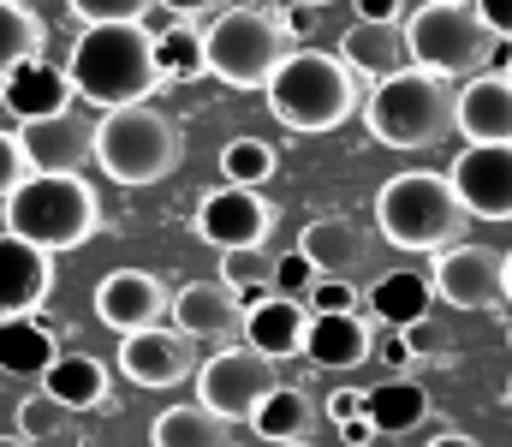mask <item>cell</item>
Here are the masks:
<instances>
[{
    "instance_id": "obj_1",
    "label": "cell",
    "mask_w": 512,
    "mask_h": 447,
    "mask_svg": "<svg viewBox=\"0 0 512 447\" xmlns=\"http://www.w3.org/2000/svg\"><path fill=\"white\" fill-rule=\"evenodd\" d=\"M262 96H268L274 120L292 126L298 138L340 132L352 114H364V78L340 54H322V48H292Z\"/></svg>"
},
{
    "instance_id": "obj_2",
    "label": "cell",
    "mask_w": 512,
    "mask_h": 447,
    "mask_svg": "<svg viewBox=\"0 0 512 447\" xmlns=\"http://www.w3.org/2000/svg\"><path fill=\"white\" fill-rule=\"evenodd\" d=\"M72 90L90 108H126V102H149L161 90L155 72V30L143 24H90L72 48Z\"/></svg>"
},
{
    "instance_id": "obj_3",
    "label": "cell",
    "mask_w": 512,
    "mask_h": 447,
    "mask_svg": "<svg viewBox=\"0 0 512 447\" xmlns=\"http://www.w3.org/2000/svg\"><path fill=\"white\" fill-rule=\"evenodd\" d=\"M453 108H459V84L405 60L364 96V126L387 149H435L453 132Z\"/></svg>"
},
{
    "instance_id": "obj_4",
    "label": "cell",
    "mask_w": 512,
    "mask_h": 447,
    "mask_svg": "<svg viewBox=\"0 0 512 447\" xmlns=\"http://www.w3.org/2000/svg\"><path fill=\"white\" fill-rule=\"evenodd\" d=\"M465 227H471V209L459 203L453 179L435 173V167L393 173L382 191H376V233H382L393 251H423V257H435L441 245H459Z\"/></svg>"
},
{
    "instance_id": "obj_5",
    "label": "cell",
    "mask_w": 512,
    "mask_h": 447,
    "mask_svg": "<svg viewBox=\"0 0 512 447\" xmlns=\"http://www.w3.org/2000/svg\"><path fill=\"white\" fill-rule=\"evenodd\" d=\"M0 221H6V233H18V239L42 245L48 257H60V251H78V245L96 239L102 203H96V191L78 173H30L6 197V215Z\"/></svg>"
},
{
    "instance_id": "obj_6",
    "label": "cell",
    "mask_w": 512,
    "mask_h": 447,
    "mask_svg": "<svg viewBox=\"0 0 512 447\" xmlns=\"http://www.w3.org/2000/svg\"><path fill=\"white\" fill-rule=\"evenodd\" d=\"M292 18L280 6H221L215 24L203 30L209 48V72L227 90H268V78L280 72V60L292 54Z\"/></svg>"
},
{
    "instance_id": "obj_7",
    "label": "cell",
    "mask_w": 512,
    "mask_h": 447,
    "mask_svg": "<svg viewBox=\"0 0 512 447\" xmlns=\"http://www.w3.org/2000/svg\"><path fill=\"white\" fill-rule=\"evenodd\" d=\"M96 161L114 185H161L185 161V132L155 102H126L96 120Z\"/></svg>"
},
{
    "instance_id": "obj_8",
    "label": "cell",
    "mask_w": 512,
    "mask_h": 447,
    "mask_svg": "<svg viewBox=\"0 0 512 447\" xmlns=\"http://www.w3.org/2000/svg\"><path fill=\"white\" fill-rule=\"evenodd\" d=\"M405 54L411 66H429L441 78H471L495 60V36L471 0H423L405 18Z\"/></svg>"
},
{
    "instance_id": "obj_9",
    "label": "cell",
    "mask_w": 512,
    "mask_h": 447,
    "mask_svg": "<svg viewBox=\"0 0 512 447\" xmlns=\"http://www.w3.org/2000/svg\"><path fill=\"white\" fill-rule=\"evenodd\" d=\"M191 382H197V406H209V412H221L227 424H239V418L256 412V400L280 382V370H274V358L251 352L245 340H227L215 358L197 364Z\"/></svg>"
},
{
    "instance_id": "obj_10",
    "label": "cell",
    "mask_w": 512,
    "mask_h": 447,
    "mask_svg": "<svg viewBox=\"0 0 512 447\" xmlns=\"http://www.w3.org/2000/svg\"><path fill=\"white\" fill-rule=\"evenodd\" d=\"M197 239L215 251H262L274 239V203L262 185H221L197 203Z\"/></svg>"
},
{
    "instance_id": "obj_11",
    "label": "cell",
    "mask_w": 512,
    "mask_h": 447,
    "mask_svg": "<svg viewBox=\"0 0 512 447\" xmlns=\"http://www.w3.org/2000/svg\"><path fill=\"white\" fill-rule=\"evenodd\" d=\"M429 287L435 298H447L453 310H501L507 304V275H501V257L489 245H441L435 263H429Z\"/></svg>"
},
{
    "instance_id": "obj_12",
    "label": "cell",
    "mask_w": 512,
    "mask_h": 447,
    "mask_svg": "<svg viewBox=\"0 0 512 447\" xmlns=\"http://www.w3.org/2000/svg\"><path fill=\"white\" fill-rule=\"evenodd\" d=\"M447 179L471 221H512V144H465Z\"/></svg>"
},
{
    "instance_id": "obj_13",
    "label": "cell",
    "mask_w": 512,
    "mask_h": 447,
    "mask_svg": "<svg viewBox=\"0 0 512 447\" xmlns=\"http://www.w3.org/2000/svg\"><path fill=\"white\" fill-rule=\"evenodd\" d=\"M120 370H126V382L137 388H179V382H191L197 376V358H191V340L179 334V328H131L120 334Z\"/></svg>"
},
{
    "instance_id": "obj_14",
    "label": "cell",
    "mask_w": 512,
    "mask_h": 447,
    "mask_svg": "<svg viewBox=\"0 0 512 447\" xmlns=\"http://www.w3.org/2000/svg\"><path fill=\"white\" fill-rule=\"evenodd\" d=\"M96 322L102 328H114V334H131V328H155L167 310H173V293H167V281L161 275H149V269H114V275H102L96 281Z\"/></svg>"
},
{
    "instance_id": "obj_15",
    "label": "cell",
    "mask_w": 512,
    "mask_h": 447,
    "mask_svg": "<svg viewBox=\"0 0 512 447\" xmlns=\"http://www.w3.org/2000/svg\"><path fill=\"white\" fill-rule=\"evenodd\" d=\"M304 334H310V304L304 298H286V293H256L245 298V328H239V340L262 352V358H274V364H286V358H304Z\"/></svg>"
},
{
    "instance_id": "obj_16",
    "label": "cell",
    "mask_w": 512,
    "mask_h": 447,
    "mask_svg": "<svg viewBox=\"0 0 512 447\" xmlns=\"http://www.w3.org/2000/svg\"><path fill=\"white\" fill-rule=\"evenodd\" d=\"M173 328L185 334V340H215V346H227V340H239V328H245V298L233 293L227 281H191V287H179L173 293Z\"/></svg>"
},
{
    "instance_id": "obj_17",
    "label": "cell",
    "mask_w": 512,
    "mask_h": 447,
    "mask_svg": "<svg viewBox=\"0 0 512 447\" xmlns=\"http://www.w3.org/2000/svg\"><path fill=\"white\" fill-rule=\"evenodd\" d=\"M453 132L465 144H512V78L501 66L471 72V84H459Z\"/></svg>"
},
{
    "instance_id": "obj_18",
    "label": "cell",
    "mask_w": 512,
    "mask_h": 447,
    "mask_svg": "<svg viewBox=\"0 0 512 447\" xmlns=\"http://www.w3.org/2000/svg\"><path fill=\"white\" fill-rule=\"evenodd\" d=\"M298 251L316 263V275H346L352 281L358 269L376 263V233L364 221H352V215H322V221H310L298 233Z\"/></svg>"
},
{
    "instance_id": "obj_19",
    "label": "cell",
    "mask_w": 512,
    "mask_h": 447,
    "mask_svg": "<svg viewBox=\"0 0 512 447\" xmlns=\"http://www.w3.org/2000/svg\"><path fill=\"white\" fill-rule=\"evenodd\" d=\"M54 293V257L18 233H0V316H30Z\"/></svg>"
},
{
    "instance_id": "obj_20",
    "label": "cell",
    "mask_w": 512,
    "mask_h": 447,
    "mask_svg": "<svg viewBox=\"0 0 512 447\" xmlns=\"http://www.w3.org/2000/svg\"><path fill=\"white\" fill-rule=\"evenodd\" d=\"M72 102H78L72 72L48 66L42 54H36V60H24L12 78H0V108H6L18 126H24V120H48V114H72Z\"/></svg>"
},
{
    "instance_id": "obj_21",
    "label": "cell",
    "mask_w": 512,
    "mask_h": 447,
    "mask_svg": "<svg viewBox=\"0 0 512 447\" xmlns=\"http://www.w3.org/2000/svg\"><path fill=\"white\" fill-rule=\"evenodd\" d=\"M376 352V334H370V316L358 310H310V334H304V358L316 370H358L370 364Z\"/></svg>"
},
{
    "instance_id": "obj_22",
    "label": "cell",
    "mask_w": 512,
    "mask_h": 447,
    "mask_svg": "<svg viewBox=\"0 0 512 447\" xmlns=\"http://www.w3.org/2000/svg\"><path fill=\"white\" fill-rule=\"evenodd\" d=\"M18 138H24V155H30L36 173H78L84 161H96V126H84L72 114L24 120Z\"/></svg>"
},
{
    "instance_id": "obj_23",
    "label": "cell",
    "mask_w": 512,
    "mask_h": 447,
    "mask_svg": "<svg viewBox=\"0 0 512 447\" xmlns=\"http://www.w3.org/2000/svg\"><path fill=\"white\" fill-rule=\"evenodd\" d=\"M42 388L66 406V412H102L114 400V376L96 352H60L48 370H42Z\"/></svg>"
},
{
    "instance_id": "obj_24",
    "label": "cell",
    "mask_w": 512,
    "mask_h": 447,
    "mask_svg": "<svg viewBox=\"0 0 512 447\" xmlns=\"http://www.w3.org/2000/svg\"><path fill=\"white\" fill-rule=\"evenodd\" d=\"M340 60L358 72V78H387L399 72L411 54H405V24H376V18H358L340 30Z\"/></svg>"
},
{
    "instance_id": "obj_25",
    "label": "cell",
    "mask_w": 512,
    "mask_h": 447,
    "mask_svg": "<svg viewBox=\"0 0 512 447\" xmlns=\"http://www.w3.org/2000/svg\"><path fill=\"white\" fill-rule=\"evenodd\" d=\"M316 400L304 394V388H286V382H274L262 400H256V412L245 418L262 442H274V447H286V442H310L316 436Z\"/></svg>"
},
{
    "instance_id": "obj_26",
    "label": "cell",
    "mask_w": 512,
    "mask_h": 447,
    "mask_svg": "<svg viewBox=\"0 0 512 447\" xmlns=\"http://www.w3.org/2000/svg\"><path fill=\"white\" fill-rule=\"evenodd\" d=\"M60 358L54 328L30 310V316H0V370L6 376H42Z\"/></svg>"
},
{
    "instance_id": "obj_27",
    "label": "cell",
    "mask_w": 512,
    "mask_h": 447,
    "mask_svg": "<svg viewBox=\"0 0 512 447\" xmlns=\"http://www.w3.org/2000/svg\"><path fill=\"white\" fill-rule=\"evenodd\" d=\"M429 304H435V287L417 269H387L370 287V316H382L387 328H423Z\"/></svg>"
},
{
    "instance_id": "obj_28",
    "label": "cell",
    "mask_w": 512,
    "mask_h": 447,
    "mask_svg": "<svg viewBox=\"0 0 512 447\" xmlns=\"http://www.w3.org/2000/svg\"><path fill=\"white\" fill-rule=\"evenodd\" d=\"M364 412L376 424V436H411L423 418H429V388L417 376H393L382 388L364 394Z\"/></svg>"
},
{
    "instance_id": "obj_29",
    "label": "cell",
    "mask_w": 512,
    "mask_h": 447,
    "mask_svg": "<svg viewBox=\"0 0 512 447\" xmlns=\"http://www.w3.org/2000/svg\"><path fill=\"white\" fill-rule=\"evenodd\" d=\"M149 447H227V418L209 406H167L149 424Z\"/></svg>"
},
{
    "instance_id": "obj_30",
    "label": "cell",
    "mask_w": 512,
    "mask_h": 447,
    "mask_svg": "<svg viewBox=\"0 0 512 447\" xmlns=\"http://www.w3.org/2000/svg\"><path fill=\"white\" fill-rule=\"evenodd\" d=\"M155 72L161 84H197L209 72V48H203V30L197 24H167L155 36Z\"/></svg>"
},
{
    "instance_id": "obj_31",
    "label": "cell",
    "mask_w": 512,
    "mask_h": 447,
    "mask_svg": "<svg viewBox=\"0 0 512 447\" xmlns=\"http://www.w3.org/2000/svg\"><path fill=\"white\" fill-rule=\"evenodd\" d=\"M48 42L42 12H30L24 0H0V78H12L24 60H36Z\"/></svg>"
},
{
    "instance_id": "obj_32",
    "label": "cell",
    "mask_w": 512,
    "mask_h": 447,
    "mask_svg": "<svg viewBox=\"0 0 512 447\" xmlns=\"http://www.w3.org/2000/svg\"><path fill=\"white\" fill-rule=\"evenodd\" d=\"M221 173H227V185H268L274 179V144L233 138V144L221 149Z\"/></svg>"
},
{
    "instance_id": "obj_33",
    "label": "cell",
    "mask_w": 512,
    "mask_h": 447,
    "mask_svg": "<svg viewBox=\"0 0 512 447\" xmlns=\"http://www.w3.org/2000/svg\"><path fill=\"white\" fill-rule=\"evenodd\" d=\"M18 430H24L30 442H48V436L66 430V406H60L48 388H36L30 400H18Z\"/></svg>"
},
{
    "instance_id": "obj_34",
    "label": "cell",
    "mask_w": 512,
    "mask_h": 447,
    "mask_svg": "<svg viewBox=\"0 0 512 447\" xmlns=\"http://www.w3.org/2000/svg\"><path fill=\"white\" fill-rule=\"evenodd\" d=\"M78 24H143L161 0H66Z\"/></svg>"
},
{
    "instance_id": "obj_35",
    "label": "cell",
    "mask_w": 512,
    "mask_h": 447,
    "mask_svg": "<svg viewBox=\"0 0 512 447\" xmlns=\"http://www.w3.org/2000/svg\"><path fill=\"white\" fill-rule=\"evenodd\" d=\"M274 275V263L262 257V251H221V281L233 287V293H262V281Z\"/></svg>"
},
{
    "instance_id": "obj_36",
    "label": "cell",
    "mask_w": 512,
    "mask_h": 447,
    "mask_svg": "<svg viewBox=\"0 0 512 447\" xmlns=\"http://www.w3.org/2000/svg\"><path fill=\"white\" fill-rule=\"evenodd\" d=\"M268 287H274V293H286V298H310V287H316V263H310L304 251H292V257H280V263H274Z\"/></svg>"
},
{
    "instance_id": "obj_37",
    "label": "cell",
    "mask_w": 512,
    "mask_h": 447,
    "mask_svg": "<svg viewBox=\"0 0 512 447\" xmlns=\"http://www.w3.org/2000/svg\"><path fill=\"white\" fill-rule=\"evenodd\" d=\"M30 173H36V167H30V155H24V138L0 126V203H6V197H12Z\"/></svg>"
},
{
    "instance_id": "obj_38",
    "label": "cell",
    "mask_w": 512,
    "mask_h": 447,
    "mask_svg": "<svg viewBox=\"0 0 512 447\" xmlns=\"http://www.w3.org/2000/svg\"><path fill=\"white\" fill-rule=\"evenodd\" d=\"M304 304L328 316V310H358L364 298H358V287H352L346 275H316V287H310V298H304Z\"/></svg>"
},
{
    "instance_id": "obj_39",
    "label": "cell",
    "mask_w": 512,
    "mask_h": 447,
    "mask_svg": "<svg viewBox=\"0 0 512 447\" xmlns=\"http://www.w3.org/2000/svg\"><path fill=\"white\" fill-rule=\"evenodd\" d=\"M471 6H477V18L489 24L495 42H512V0H471Z\"/></svg>"
},
{
    "instance_id": "obj_40",
    "label": "cell",
    "mask_w": 512,
    "mask_h": 447,
    "mask_svg": "<svg viewBox=\"0 0 512 447\" xmlns=\"http://www.w3.org/2000/svg\"><path fill=\"white\" fill-rule=\"evenodd\" d=\"M328 418H334V430L352 424V418H364V394H358V388H340V394L328 400Z\"/></svg>"
},
{
    "instance_id": "obj_41",
    "label": "cell",
    "mask_w": 512,
    "mask_h": 447,
    "mask_svg": "<svg viewBox=\"0 0 512 447\" xmlns=\"http://www.w3.org/2000/svg\"><path fill=\"white\" fill-rule=\"evenodd\" d=\"M358 18H376V24H405V0H358Z\"/></svg>"
},
{
    "instance_id": "obj_42",
    "label": "cell",
    "mask_w": 512,
    "mask_h": 447,
    "mask_svg": "<svg viewBox=\"0 0 512 447\" xmlns=\"http://www.w3.org/2000/svg\"><path fill=\"white\" fill-rule=\"evenodd\" d=\"M340 442H346V447H370V442H376V424H370V412H364V418H352V424H340Z\"/></svg>"
},
{
    "instance_id": "obj_43",
    "label": "cell",
    "mask_w": 512,
    "mask_h": 447,
    "mask_svg": "<svg viewBox=\"0 0 512 447\" xmlns=\"http://www.w3.org/2000/svg\"><path fill=\"white\" fill-rule=\"evenodd\" d=\"M167 12H179V18H203V12H221V6H233V0H161Z\"/></svg>"
},
{
    "instance_id": "obj_44",
    "label": "cell",
    "mask_w": 512,
    "mask_h": 447,
    "mask_svg": "<svg viewBox=\"0 0 512 447\" xmlns=\"http://www.w3.org/2000/svg\"><path fill=\"white\" fill-rule=\"evenodd\" d=\"M429 447H483V442L465 436V430H441V436H429Z\"/></svg>"
},
{
    "instance_id": "obj_45",
    "label": "cell",
    "mask_w": 512,
    "mask_h": 447,
    "mask_svg": "<svg viewBox=\"0 0 512 447\" xmlns=\"http://www.w3.org/2000/svg\"><path fill=\"white\" fill-rule=\"evenodd\" d=\"M0 447H36V442H30V436L18 430V436H0Z\"/></svg>"
},
{
    "instance_id": "obj_46",
    "label": "cell",
    "mask_w": 512,
    "mask_h": 447,
    "mask_svg": "<svg viewBox=\"0 0 512 447\" xmlns=\"http://www.w3.org/2000/svg\"><path fill=\"white\" fill-rule=\"evenodd\" d=\"M501 275H507V304H512V251L501 257Z\"/></svg>"
},
{
    "instance_id": "obj_47",
    "label": "cell",
    "mask_w": 512,
    "mask_h": 447,
    "mask_svg": "<svg viewBox=\"0 0 512 447\" xmlns=\"http://www.w3.org/2000/svg\"><path fill=\"white\" fill-rule=\"evenodd\" d=\"M495 66H501V72H507V78H512V48H507V54H501V60H495Z\"/></svg>"
},
{
    "instance_id": "obj_48",
    "label": "cell",
    "mask_w": 512,
    "mask_h": 447,
    "mask_svg": "<svg viewBox=\"0 0 512 447\" xmlns=\"http://www.w3.org/2000/svg\"><path fill=\"white\" fill-rule=\"evenodd\" d=\"M304 6H334V0H304Z\"/></svg>"
},
{
    "instance_id": "obj_49",
    "label": "cell",
    "mask_w": 512,
    "mask_h": 447,
    "mask_svg": "<svg viewBox=\"0 0 512 447\" xmlns=\"http://www.w3.org/2000/svg\"><path fill=\"white\" fill-rule=\"evenodd\" d=\"M286 447H316V442H286Z\"/></svg>"
},
{
    "instance_id": "obj_50",
    "label": "cell",
    "mask_w": 512,
    "mask_h": 447,
    "mask_svg": "<svg viewBox=\"0 0 512 447\" xmlns=\"http://www.w3.org/2000/svg\"><path fill=\"white\" fill-rule=\"evenodd\" d=\"M507 406H512V382H507Z\"/></svg>"
},
{
    "instance_id": "obj_51",
    "label": "cell",
    "mask_w": 512,
    "mask_h": 447,
    "mask_svg": "<svg viewBox=\"0 0 512 447\" xmlns=\"http://www.w3.org/2000/svg\"><path fill=\"white\" fill-rule=\"evenodd\" d=\"M507 340H512V334H507Z\"/></svg>"
},
{
    "instance_id": "obj_52",
    "label": "cell",
    "mask_w": 512,
    "mask_h": 447,
    "mask_svg": "<svg viewBox=\"0 0 512 447\" xmlns=\"http://www.w3.org/2000/svg\"><path fill=\"white\" fill-rule=\"evenodd\" d=\"M227 447H233V442H227Z\"/></svg>"
}]
</instances>
